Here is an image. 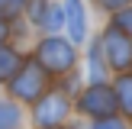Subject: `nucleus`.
Returning a JSON list of instances; mask_svg holds the SVG:
<instances>
[{
	"instance_id": "nucleus-4",
	"label": "nucleus",
	"mask_w": 132,
	"mask_h": 129,
	"mask_svg": "<svg viewBox=\"0 0 132 129\" xmlns=\"http://www.w3.org/2000/svg\"><path fill=\"white\" fill-rule=\"evenodd\" d=\"M68 113H71V97L61 94L58 87H52L48 94H42L36 103H32L29 119H32L36 129H58V126H64Z\"/></svg>"
},
{
	"instance_id": "nucleus-9",
	"label": "nucleus",
	"mask_w": 132,
	"mask_h": 129,
	"mask_svg": "<svg viewBox=\"0 0 132 129\" xmlns=\"http://www.w3.org/2000/svg\"><path fill=\"white\" fill-rule=\"evenodd\" d=\"M26 126V110L13 103L10 97H0V129H23Z\"/></svg>"
},
{
	"instance_id": "nucleus-14",
	"label": "nucleus",
	"mask_w": 132,
	"mask_h": 129,
	"mask_svg": "<svg viewBox=\"0 0 132 129\" xmlns=\"http://www.w3.org/2000/svg\"><path fill=\"white\" fill-rule=\"evenodd\" d=\"M113 26H116V29H122V32L132 39V6H126V10H119V13H116Z\"/></svg>"
},
{
	"instance_id": "nucleus-15",
	"label": "nucleus",
	"mask_w": 132,
	"mask_h": 129,
	"mask_svg": "<svg viewBox=\"0 0 132 129\" xmlns=\"http://www.w3.org/2000/svg\"><path fill=\"white\" fill-rule=\"evenodd\" d=\"M132 0H100V6H106V10H126Z\"/></svg>"
},
{
	"instance_id": "nucleus-3",
	"label": "nucleus",
	"mask_w": 132,
	"mask_h": 129,
	"mask_svg": "<svg viewBox=\"0 0 132 129\" xmlns=\"http://www.w3.org/2000/svg\"><path fill=\"white\" fill-rule=\"evenodd\" d=\"M74 107L81 116H90V119H106V116L119 113V103H116V90L113 84H87L81 94L74 97Z\"/></svg>"
},
{
	"instance_id": "nucleus-8",
	"label": "nucleus",
	"mask_w": 132,
	"mask_h": 129,
	"mask_svg": "<svg viewBox=\"0 0 132 129\" xmlns=\"http://www.w3.org/2000/svg\"><path fill=\"white\" fill-rule=\"evenodd\" d=\"M23 61H26V55L16 49V45H10V42L0 45V87H3V84L19 71V64H23Z\"/></svg>"
},
{
	"instance_id": "nucleus-16",
	"label": "nucleus",
	"mask_w": 132,
	"mask_h": 129,
	"mask_svg": "<svg viewBox=\"0 0 132 129\" xmlns=\"http://www.w3.org/2000/svg\"><path fill=\"white\" fill-rule=\"evenodd\" d=\"M10 36H13V26L0 19V45H3V42H10Z\"/></svg>"
},
{
	"instance_id": "nucleus-10",
	"label": "nucleus",
	"mask_w": 132,
	"mask_h": 129,
	"mask_svg": "<svg viewBox=\"0 0 132 129\" xmlns=\"http://www.w3.org/2000/svg\"><path fill=\"white\" fill-rule=\"evenodd\" d=\"M113 90H116V103H119L122 116H129V119H132V71H126V74L116 77Z\"/></svg>"
},
{
	"instance_id": "nucleus-2",
	"label": "nucleus",
	"mask_w": 132,
	"mask_h": 129,
	"mask_svg": "<svg viewBox=\"0 0 132 129\" xmlns=\"http://www.w3.org/2000/svg\"><path fill=\"white\" fill-rule=\"evenodd\" d=\"M3 87H6V97H10L13 103H19V107H32L42 94L52 90V77L45 74L29 55H26V61L19 64V71L3 84Z\"/></svg>"
},
{
	"instance_id": "nucleus-12",
	"label": "nucleus",
	"mask_w": 132,
	"mask_h": 129,
	"mask_svg": "<svg viewBox=\"0 0 132 129\" xmlns=\"http://www.w3.org/2000/svg\"><path fill=\"white\" fill-rule=\"evenodd\" d=\"M48 10H52V0H29L26 16H29L32 26H39V29H42V26H45V16H48Z\"/></svg>"
},
{
	"instance_id": "nucleus-5",
	"label": "nucleus",
	"mask_w": 132,
	"mask_h": 129,
	"mask_svg": "<svg viewBox=\"0 0 132 129\" xmlns=\"http://www.w3.org/2000/svg\"><path fill=\"white\" fill-rule=\"evenodd\" d=\"M100 49H103V58H106V68L110 71H116V74L132 71V39L122 29L106 26L103 36H100Z\"/></svg>"
},
{
	"instance_id": "nucleus-1",
	"label": "nucleus",
	"mask_w": 132,
	"mask_h": 129,
	"mask_svg": "<svg viewBox=\"0 0 132 129\" xmlns=\"http://www.w3.org/2000/svg\"><path fill=\"white\" fill-rule=\"evenodd\" d=\"M29 58L48 77H64V74H71L74 64H77V49L64 36H45V39L36 42V49H32Z\"/></svg>"
},
{
	"instance_id": "nucleus-13",
	"label": "nucleus",
	"mask_w": 132,
	"mask_h": 129,
	"mask_svg": "<svg viewBox=\"0 0 132 129\" xmlns=\"http://www.w3.org/2000/svg\"><path fill=\"white\" fill-rule=\"evenodd\" d=\"M87 129H132L122 116H106V119H94Z\"/></svg>"
},
{
	"instance_id": "nucleus-6",
	"label": "nucleus",
	"mask_w": 132,
	"mask_h": 129,
	"mask_svg": "<svg viewBox=\"0 0 132 129\" xmlns=\"http://www.w3.org/2000/svg\"><path fill=\"white\" fill-rule=\"evenodd\" d=\"M61 10H64V32H68V42H71V45H81L84 39H87L84 3H81V0H64Z\"/></svg>"
},
{
	"instance_id": "nucleus-11",
	"label": "nucleus",
	"mask_w": 132,
	"mask_h": 129,
	"mask_svg": "<svg viewBox=\"0 0 132 129\" xmlns=\"http://www.w3.org/2000/svg\"><path fill=\"white\" fill-rule=\"evenodd\" d=\"M26 6H29V0H0V19L13 26L19 16H26Z\"/></svg>"
},
{
	"instance_id": "nucleus-7",
	"label": "nucleus",
	"mask_w": 132,
	"mask_h": 129,
	"mask_svg": "<svg viewBox=\"0 0 132 129\" xmlns=\"http://www.w3.org/2000/svg\"><path fill=\"white\" fill-rule=\"evenodd\" d=\"M87 77H90V84H106V77H110L100 39H90V45H87Z\"/></svg>"
},
{
	"instance_id": "nucleus-17",
	"label": "nucleus",
	"mask_w": 132,
	"mask_h": 129,
	"mask_svg": "<svg viewBox=\"0 0 132 129\" xmlns=\"http://www.w3.org/2000/svg\"><path fill=\"white\" fill-rule=\"evenodd\" d=\"M58 129H74V126H58Z\"/></svg>"
}]
</instances>
